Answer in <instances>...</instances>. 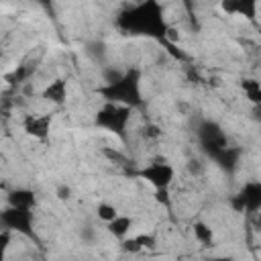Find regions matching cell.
I'll use <instances>...</instances> for the list:
<instances>
[{
	"mask_svg": "<svg viewBox=\"0 0 261 261\" xmlns=\"http://www.w3.org/2000/svg\"><path fill=\"white\" fill-rule=\"evenodd\" d=\"M116 27L126 35L151 37L161 43L165 41L167 29H169L165 14H163V6L157 0H145V2L128 6L116 18Z\"/></svg>",
	"mask_w": 261,
	"mask_h": 261,
	"instance_id": "6da1fadb",
	"label": "cell"
},
{
	"mask_svg": "<svg viewBox=\"0 0 261 261\" xmlns=\"http://www.w3.org/2000/svg\"><path fill=\"white\" fill-rule=\"evenodd\" d=\"M141 84H143V71L139 67H128L122 73L108 80L104 86H98L96 94L102 96L104 102L120 104V106H126L130 110H137V108L145 106Z\"/></svg>",
	"mask_w": 261,
	"mask_h": 261,
	"instance_id": "7a4b0ae2",
	"label": "cell"
},
{
	"mask_svg": "<svg viewBox=\"0 0 261 261\" xmlns=\"http://www.w3.org/2000/svg\"><path fill=\"white\" fill-rule=\"evenodd\" d=\"M130 116H133V110L126 108V106H120V104H110V102H104L96 116H94V124L98 128H104L108 133H112L114 137H118L120 141H126V128H128V122H130Z\"/></svg>",
	"mask_w": 261,
	"mask_h": 261,
	"instance_id": "3957f363",
	"label": "cell"
},
{
	"mask_svg": "<svg viewBox=\"0 0 261 261\" xmlns=\"http://www.w3.org/2000/svg\"><path fill=\"white\" fill-rule=\"evenodd\" d=\"M0 226L2 230H8V232H18L27 239H33L37 241V234H35V216H33V210H22V208H4L0 212Z\"/></svg>",
	"mask_w": 261,
	"mask_h": 261,
	"instance_id": "277c9868",
	"label": "cell"
},
{
	"mask_svg": "<svg viewBox=\"0 0 261 261\" xmlns=\"http://www.w3.org/2000/svg\"><path fill=\"white\" fill-rule=\"evenodd\" d=\"M137 175L141 179H145L149 186H153V190L157 192V190H169V186L175 179V169L165 159H155L149 165H145L143 169H139Z\"/></svg>",
	"mask_w": 261,
	"mask_h": 261,
	"instance_id": "5b68a950",
	"label": "cell"
},
{
	"mask_svg": "<svg viewBox=\"0 0 261 261\" xmlns=\"http://www.w3.org/2000/svg\"><path fill=\"white\" fill-rule=\"evenodd\" d=\"M230 206L237 212H249V214L257 212L261 208V181L257 179L245 181V186L237 192V196H232Z\"/></svg>",
	"mask_w": 261,
	"mask_h": 261,
	"instance_id": "8992f818",
	"label": "cell"
},
{
	"mask_svg": "<svg viewBox=\"0 0 261 261\" xmlns=\"http://www.w3.org/2000/svg\"><path fill=\"white\" fill-rule=\"evenodd\" d=\"M198 139H200L202 149H204L210 157L228 145L226 135H224V130L220 128V124H218V122H212V120H204V122L198 126Z\"/></svg>",
	"mask_w": 261,
	"mask_h": 261,
	"instance_id": "52a82bcc",
	"label": "cell"
},
{
	"mask_svg": "<svg viewBox=\"0 0 261 261\" xmlns=\"http://www.w3.org/2000/svg\"><path fill=\"white\" fill-rule=\"evenodd\" d=\"M51 124H53V114L45 112V114H29L22 120V128L29 137L37 139V141H47L49 133H51Z\"/></svg>",
	"mask_w": 261,
	"mask_h": 261,
	"instance_id": "ba28073f",
	"label": "cell"
},
{
	"mask_svg": "<svg viewBox=\"0 0 261 261\" xmlns=\"http://www.w3.org/2000/svg\"><path fill=\"white\" fill-rule=\"evenodd\" d=\"M6 202L10 208H22V210H35L37 206V196L33 190L29 188H16L12 192H8Z\"/></svg>",
	"mask_w": 261,
	"mask_h": 261,
	"instance_id": "9c48e42d",
	"label": "cell"
},
{
	"mask_svg": "<svg viewBox=\"0 0 261 261\" xmlns=\"http://www.w3.org/2000/svg\"><path fill=\"white\" fill-rule=\"evenodd\" d=\"M241 157H243V149L226 145L224 149H220L218 153H214L210 159H214V161L218 163V167H222L224 171H234V169L239 167Z\"/></svg>",
	"mask_w": 261,
	"mask_h": 261,
	"instance_id": "30bf717a",
	"label": "cell"
},
{
	"mask_svg": "<svg viewBox=\"0 0 261 261\" xmlns=\"http://www.w3.org/2000/svg\"><path fill=\"white\" fill-rule=\"evenodd\" d=\"M41 96L47 102H51V104H57V106L65 104V100H67V84H65V80L63 77H55L53 82H49L45 86V90L41 92Z\"/></svg>",
	"mask_w": 261,
	"mask_h": 261,
	"instance_id": "8fae6325",
	"label": "cell"
},
{
	"mask_svg": "<svg viewBox=\"0 0 261 261\" xmlns=\"http://www.w3.org/2000/svg\"><path fill=\"white\" fill-rule=\"evenodd\" d=\"M220 6L228 14H245L249 20H255L257 16V2H251V0H228V2H222Z\"/></svg>",
	"mask_w": 261,
	"mask_h": 261,
	"instance_id": "7c38bea8",
	"label": "cell"
},
{
	"mask_svg": "<svg viewBox=\"0 0 261 261\" xmlns=\"http://www.w3.org/2000/svg\"><path fill=\"white\" fill-rule=\"evenodd\" d=\"M106 228H108V232L112 234V237H116V239H126V234L130 232V228H133V218L130 216H126V214H118L114 220H110L108 224H106Z\"/></svg>",
	"mask_w": 261,
	"mask_h": 261,
	"instance_id": "4fadbf2b",
	"label": "cell"
},
{
	"mask_svg": "<svg viewBox=\"0 0 261 261\" xmlns=\"http://www.w3.org/2000/svg\"><path fill=\"white\" fill-rule=\"evenodd\" d=\"M192 232L196 237V241L204 247H210L212 241H214V230L210 228V224H206L204 220H196L194 226H192Z\"/></svg>",
	"mask_w": 261,
	"mask_h": 261,
	"instance_id": "5bb4252c",
	"label": "cell"
},
{
	"mask_svg": "<svg viewBox=\"0 0 261 261\" xmlns=\"http://www.w3.org/2000/svg\"><path fill=\"white\" fill-rule=\"evenodd\" d=\"M33 71H35V65L20 63V65H16V69H12L10 73H6V77H4V80H6L10 86H16V84L27 82V80L33 75Z\"/></svg>",
	"mask_w": 261,
	"mask_h": 261,
	"instance_id": "9a60e30c",
	"label": "cell"
},
{
	"mask_svg": "<svg viewBox=\"0 0 261 261\" xmlns=\"http://www.w3.org/2000/svg\"><path fill=\"white\" fill-rule=\"evenodd\" d=\"M241 88H243L245 96H247L253 104H261V86H259V82H257L255 77H245V80L241 82Z\"/></svg>",
	"mask_w": 261,
	"mask_h": 261,
	"instance_id": "2e32d148",
	"label": "cell"
},
{
	"mask_svg": "<svg viewBox=\"0 0 261 261\" xmlns=\"http://www.w3.org/2000/svg\"><path fill=\"white\" fill-rule=\"evenodd\" d=\"M96 216L104 222V224H108L110 220H114L116 216H118V210H116V206L114 204H108V202H100L98 206H96Z\"/></svg>",
	"mask_w": 261,
	"mask_h": 261,
	"instance_id": "e0dca14e",
	"label": "cell"
},
{
	"mask_svg": "<svg viewBox=\"0 0 261 261\" xmlns=\"http://www.w3.org/2000/svg\"><path fill=\"white\" fill-rule=\"evenodd\" d=\"M10 243H12V232L0 230V261H6V253H8Z\"/></svg>",
	"mask_w": 261,
	"mask_h": 261,
	"instance_id": "ac0fdd59",
	"label": "cell"
},
{
	"mask_svg": "<svg viewBox=\"0 0 261 261\" xmlns=\"http://www.w3.org/2000/svg\"><path fill=\"white\" fill-rule=\"evenodd\" d=\"M120 249H122L124 253H139V251H143L141 245H139V241H137V237H126V239H122V241H120Z\"/></svg>",
	"mask_w": 261,
	"mask_h": 261,
	"instance_id": "d6986e66",
	"label": "cell"
},
{
	"mask_svg": "<svg viewBox=\"0 0 261 261\" xmlns=\"http://www.w3.org/2000/svg\"><path fill=\"white\" fill-rule=\"evenodd\" d=\"M143 137L145 139H159L161 137V128L157 124H147V126H143Z\"/></svg>",
	"mask_w": 261,
	"mask_h": 261,
	"instance_id": "ffe728a7",
	"label": "cell"
},
{
	"mask_svg": "<svg viewBox=\"0 0 261 261\" xmlns=\"http://www.w3.org/2000/svg\"><path fill=\"white\" fill-rule=\"evenodd\" d=\"M155 200H157L159 204H165V206L169 208V190H157V192H155Z\"/></svg>",
	"mask_w": 261,
	"mask_h": 261,
	"instance_id": "44dd1931",
	"label": "cell"
},
{
	"mask_svg": "<svg viewBox=\"0 0 261 261\" xmlns=\"http://www.w3.org/2000/svg\"><path fill=\"white\" fill-rule=\"evenodd\" d=\"M59 198L61 200H67L69 198V188H59Z\"/></svg>",
	"mask_w": 261,
	"mask_h": 261,
	"instance_id": "7402d4cb",
	"label": "cell"
}]
</instances>
